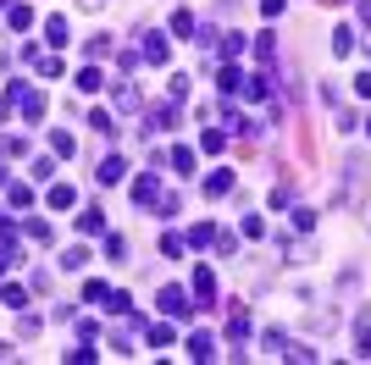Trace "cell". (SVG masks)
Returning a JSON list of instances; mask_svg holds the SVG:
<instances>
[{"label": "cell", "mask_w": 371, "mask_h": 365, "mask_svg": "<svg viewBox=\"0 0 371 365\" xmlns=\"http://www.w3.org/2000/svg\"><path fill=\"white\" fill-rule=\"evenodd\" d=\"M161 315H172V321H189V315H194V293L161 288Z\"/></svg>", "instance_id": "1"}, {"label": "cell", "mask_w": 371, "mask_h": 365, "mask_svg": "<svg viewBox=\"0 0 371 365\" xmlns=\"http://www.w3.org/2000/svg\"><path fill=\"white\" fill-rule=\"evenodd\" d=\"M211 304H217V271L200 266L194 271V310H211Z\"/></svg>", "instance_id": "2"}, {"label": "cell", "mask_w": 371, "mask_h": 365, "mask_svg": "<svg viewBox=\"0 0 371 365\" xmlns=\"http://www.w3.org/2000/svg\"><path fill=\"white\" fill-rule=\"evenodd\" d=\"M139 39H145V45H139V61H150V67H161V61H166V33H155V28H145Z\"/></svg>", "instance_id": "3"}, {"label": "cell", "mask_w": 371, "mask_h": 365, "mask_svg": "<svg viewBox=\"0 0 371 365\" xmlns=\"http://www.w3.org/2000/svg\"><path fill=\"white\" fill-rule=\"evenodd\" d=\"M17 111H22V117H28V122H45V94H39V89H28V83H22V94H17Z\"/></svg>", "instance_id": "4"}, {"label": "cell", "mask_w": 371, "mask_h": 365, "mask_svg": "<svg viewBox=\"0 0 371 365\" xmlns=\"http://www.w3.org/2000/svg\"><path fill=\"white\" fill-rule=\"evenodd\" d=\"M161 200V183H155V172H139V183H133V205H155Z\"/></svg>", "instance_id": "5"}, {"label": "cell", "mask_w": 371, "mask_h": 365, "mask_svg": "<svg viewBox=\"0 0 371 365\" xmlns=\"http://www.w3.org/2000/svg\"><path fill=\"white\" fill-rule=\"evenodd\" d=\"M78 232H83V238H94V232H106V211H100V205H89V211L78 216Z\"/></svg>", "instance_id": "6"}, {"label": "cell", "mask_w": 371, "mask_h": 365, "mask_svg": "<svg viewBox=\"0 0 371 365\" xmlns=\"http://www.w3.org/2000/svg\"><path fill=\"white\" fill-rule=\"evenodd\" d=\"M122 172H128V161H122V155H106L94 177H100V183H122Z\"/></svg>", "instance_id": "7"}, {"label": "cell", "mask_w": 371, "mask_h": 365, "mask_svg": "<svg viewBox=\"0 0 371 365\" xmlns=\"http://www.w3.org/2000/svg\"><path fill=\"white\" fill-rule=\"evenodd\" d=\"M189 360H217V343H211V332H194V338H189Z\"/></svg>", "instance_id": "8"}, {"label": "cell", "mask_w": 371, "mask_h": 365, "mask_svg": "<svg viewBox=\"0 0 371 365\" xmlns=\"http://www.w3.org/2000/svg\"><path fill=\"white\" fill-rule=\"evenodd\" d=\"M166 161H172V172H177V177H194V149H189V144H177Z\"/></svg>", "instance_id": "9"}, {"label": "cell", "mask_w": 371, "mask_h": 365, "mask_svg": "<svg viewBox=\"0 0 371 365\" xmlns=\"http://www.w3.org/2000/svg\"><path fill=\"white\" fill-rule=\"evenodd\" d=\"M78 89H83V94H100V89H106V73H100V67L89 61V67L78 73Z\"/></svg>", "instance_id": "10"}, {"label": "cell", "mask_w": 371, "mask_h": 365, "mask_svg": "<svg viewBox=\"0 0 371 365\" xmlns=\"http://www.w3.org/2000/svg\"><path fill=\"white\" fill-rule=\"evenodd\" d=\"M205 194H211V200H222V194H233V172H211V177H205Z\"/></svg>", "instance_id": "11"}, {"label": "cell", "mask_w": 371, "mask_h": 365, "mask_svg": "<svg viewBox=\"0 0 371 365\" xmlns=\"http://www.w3.org/2000/svg\"><path fill=\"white\" fill-rule=\"evenodd\" d=\"M189 249H205V244H217V227L211 221H200V227H189V238H183Z\"/></svg>", "instance_id": "12"}, {"label": "cell", "mask_w": 371, "mask_h": 365, "mask_svg": "<svg viewBox=\"0 0 371 365\" xmlns=\"http://www.w3.org/2000/svg\"><path fill=\"white\" fill-rule=\"evenodd\" d=\"M6 22H11L17 33H28V28H34V11H28V6H6Z\"/></svg>", "instance_id": "13"}, {"label": "cell", "mask_w": 371, "mask_h": 365, "mask_svg": "<svg viewBox=\"0 0 371 365\" xmlns=\"http://www.w3.org/2000/svg\"><path fill=\"white\" fill-rule=\"evenodd\" d=\"M83 56H89V61L111 56V33H94V39H83Z\"/></svg>", "instance_id": "14"}, {"label": "cell", "mask_w": 371, "mask_h": 365, "mask_svg": "<svg viewBox=\"0 0 371 365\" xmlns=\"http://www.w3.org/2000/svg\"><path fill=\"white\" fill-rule=\"evenodd\" d=\"M28 200H34L28 183H6V205H11V211H28Z\"/></svg>", "instance_id": "15"}, {"label": "cell", "mask_w": 371, "mask_h": 365, "mask_svg": "<svg viewBox=\"0 0 371 365\" xmlns=\"http://www.w3.org/2000/svg\"><path fill=\"white\" fill-rule=\"evenodd\" d=\"M249 332V315H244V304H233L227 310V338H244Z\"/></svg>", "instance_id": "16"}, {"label": "cell", "mask_w": 371, "mask_h": 365, "mask_svg": "<svg viewBox=\"0 0 371 365\" xmlns=\"http://www.w3.org/2000/svg\"><path fill=\"white\" fill-rule=\"evenodd\" d=\"M355 355L371 360V315H361V327H355Z\"/></svg>", "instance_id": "17"}, {"label": "cell", "mask_w": 371, "mask_h": 365, "mask_svg": "<svg viewBox=\"0 0 371 365\" xmlns=\"http://www.w3.org/2000/svg\"><path fill=\"white\" fill-rule=\"evenodd\" d=\"M238 83H244V77H238V67H227V61H222V73H217V89H222V100H227V94H238Z\"/></svg>", "instance_id": "18"}, {"label": "cell", "mask_w": 371, "mask_h": 365, "mask_svg": "<svg viewBox=\"0 0 371 365\" xmlns=\"http://www.w3.org/2000/svg\"><path fill=\"white\" fill-rule=\"evenodd\" d=\"M200 149H205V155H222V149H227V133H222V128H205Z\"/></svg>", "instance_id": "19"}, {"label": "cell", "mask_w": 371, "mask_h": 365, "mask_svg": "<svg viewBox=\"0 0 371 365\" xmlns=\"http://www.w3.org/2000/svg\"><path fill=\"white\" fill-rule=\"evenodd\" d=\"M45 39H50V50L67 45V17H50V22H45Z\"/></svg>", "instance_id": "20"}, {"label": "cell", "mask_w": 371, "mask_h": 365, "mask_svg": "<svg viewBox=\"0 0 371 365\" xmlns=\"http://www.w3.org/2000/svg\"><path fill=\"white\" fill-rule=\"evenodd\" d=\"M333 56H355V28H338L333 33Z\"/></svg>", "instance_id": "21"}, {"label": "cell", "mask_w": 371, "mask_h": 365, "mask_svg": "<svg viewBox=\"0 0 371 365\" xmlns=\"http://www.w3.org/2000/svg\"><path fill=\"white\" fill-rule=\"evenodd\" d=\"M255 61H261V67H272V61H277V45H272V33H261V39H255Z\"/></svg>", "instance_id": "22"}, {"label": "cell", "mask_w": 371, "mask_h": 365, "mask_svg": "<svg viewBox=\"0 0 371 365\" xmlns=\"http://www.w3.org/2000/svg\"><path fill=\"white\" fill-rule=\"evenodd\" d=\"M117 111H139V89L133 83H117Z\"/></svg>", "instance_id": "23"}, {"label": "cell", "mask_w": 371, "mask_h": 365, "mask_svg": "<svg viewBox=\"0 0 371 365\" xmlns=\"http://www.w3.org/2000/svg\"><path fill=\"white\" fill-rule=\"evenodd\" d=\"M73 200H78V194H73V183H50V205H56V211H67Z\"/></svg>", "instance_id": "24"}, {"label": "cell", "mask_w": 371, "mask_h": 365, "mask_svg": "<svg viewBox=\"0 0 371 365\" xmlns=\"http://www.w3.org/2000/svg\"><path fill=\"white\" fill-rule=\"evenodd\" d=\"M145 338H150V349H166V343H172V338H177V332H172V327H166V321H161V327H150Z\"/></svg>", "instance_id": "25"}, {"label": "cell", "mask_w": 371, "mask_h": 365, "mask_svg": "<svg viewBox=\"0 0 371 365\" xmlns=\"http://www.w3.org/2000/svg\"><path fill=\"white\" fill-rule=\"evenodd\" d=\"M50 155H73V133H61V128H50Z\"/></svg>", "instance_id": "26"}, {"label": "cell", "mask_w": 371, "mask_h": 365, "mask_svg": "<svg viewBox=\"0 0 371 365\" xmlns=\"http://www.w3.org/2000/svg\"><path fill=\"white\" fill-rule=\"evenodd\" d=\"M0 299H6V310H22V304H28V293L17 288V283H6V288H0Z\"/></svg>", "instance_id": "27"}, {"label": "cell", "mask_w": 371, "mask_h": 365, "mask_svg": "<svg viewBox=\"0 0 371 365\" xmlns=\"http://www.w3.org/2000/svg\"><path fill=\"white\" fill-rule=\"evenodd\" d=\"M172 33L189 39V33H194V17H189V11H172Z\"/></svg>", "instance_id": "28"}, {"label": "cell", "mask_w": 371, "mask_h": 365, "mask_svg": "<svg viewBox=\"0 0 371 365\" xmlns=\"http://www.w3.org/2000/svg\"><path fill=\"white\" fill-rule=\"evenodd\" d=\"M89 128H94V133H117V128H111V111H100V105L89 111Z\"/></svg>", "instance_id": "29"}, {"label": "cell", "mask_w": 371, "mask_h": 365, "mask_svg": "<svg viewBox=\"0 0 371 365\" xmlns=\"http://www.w3.org/2000/svg\"><path fill=\"white\" fill-rule=\"evenodd\" d=\"M183 249H189V244H183V232H166V238H161V255H172V260H177Z\"/></svg>", "instance_id": "30"}, {"label": "cell", "mask_w": 371, "mask_h": 365, "mask_svg": "<svg viewBox=\"0 0 371 365\" xmlns=\"http://www.w3.org/2000/svg\"><path fill=\"white\" fill-rule=\"evenodd\" d=\"M61 266H67V271H83V266H89V249H67Z\"/></svg>", "instance_id": "31"}, {"label": "cell", "mask_w": 371, "mask_h": 365, "mask_svg": "<svg viewBox=\"0 0 371 365\" xmlns=\"http://www.w3.org/2000/svg\"><path fill=\"white\" fill-rule=\"evenodd\" d=\"M261 349H266V355H283V349H289V338H283V332H266V338H261Z\"/></svg>", "instance_id": "32"}, {"label": "cell", "mask_w": 371, "mask_h": 365, "mask_svg": "<svg viewBox=\"0 0 371 365\" xmlns=\"http://www.w3.org/2000/svg\"><path fill=\"white\" fill-rule=\"evenodd\" d=\"M83 299H89V304H106V299H111V288H106V283H89V288H83Z\"/></svg>", "instance_id": "33"}, {"label": "cell", "mask_w": 371, "mask_h": 365, "mask_svg": "<svg viewBox=\"0 0 371 365\" xmlns=\"http://www.w3.org/2000/svg\"><path fill=\"white\" fill-rule=\"evenodd\" d=\"M22 149H28V144H22V139H6V133H0V155H6V161H17Z\"/></svg>", "instance_id": "34"}, {"label": "cell", "mask_w": 371, "mask_h": 365, "mask_svg": "<svg viewBox=\"0 0 371 365\" xmlns=\"http://www.w3.org/2000/svg\"><path fill=\"white\" fill-rule=\"evenodd\" d=\"M28 238H39V244H50V221H39V216H34V221H28Z\"/></svg>", "instance_id": "35"}, {"label": "cell", "mask_w": 371, "mask_h": 365, "mask_svg": "<svg viewBox=\"0 0 371 365\" xmlns=\"http://www.w3.org/2000/svg\"><path fill=\"white\" fill-rule=\"evenodd\" d=\"M355 100H371V73L355 77Z\"/></svg>", "instance_id": "36"}, {"label": "cell", "mask_w": 371, "mask_h": 365, "mask_svg": "<svg viewBox=\"0 0 371 365\" xmlns=\"http://www.w3.org/2000/svg\"><path fill=\"white\" fill-rule=\"evenodd\" d=\"M283 6H289V0H261V11H266V17H283Z\"/></svg>", "instance_id": "37"}, {"label": "cell", "mask_w": 371, "mask_h": 365, "mask_svg": "<svg viewBox=\"0 0 371 365\" xmlns=\"http://www.w3.org/2000/svg\"><path fill=\"white\" fill-rule=\"evenodd\" d=\"M355 17H361V22L371 28V0H355Z\"/></svg>", "instance_id": "38"}, {"label": "cell", "mask_w": 371, "mask_h": 365, "mask_svg": "<svg viewBox=\"0 0 371 365\" xmlns=\"http://www.w3.org/2000/svg\"><path fill=\"white\" fill-rule=\"evenodd\" d=\"M366 133H371V117H366Z\"/></svg>", "instance_id": "39"}]
</instances>
